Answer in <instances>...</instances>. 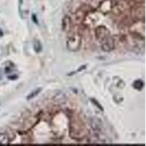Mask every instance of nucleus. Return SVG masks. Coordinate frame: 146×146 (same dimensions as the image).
Returning <instances> with one entry per match:
<instances>
[{"label":"nucleus","mask_w":146,"mask_h":146,"mask_svg":"<svg viewBox=\"0 0 146 146\" xmlns=\"http://www.w3.org/2000/svg\"><path fill=\"white\" fill-rule=\"evenodd\" d=\"M81 44V38L80 36L78 35H74L69 37L66 41V47L70 50L75 51L78 50Z\"/></svg>","instance_id":"1"},{"label":"nucleus","mask_w":146,"mask_h":146,"mask_svg":"<svg viewBox=\"0 0 146 146\" xmlns=\"http://www.w3.org/2000/svg\"><path fill=\"white\" fill-rule=\"evenodd\" d=\"M110 35L109 30L106 28V27L101 26L99 27L98 28H96V37L100 41L102 42L103 40H105V39L108 38Z\"/></svg>","instance_id":"2"},{"label":"nucleus","mask_w":146,"mask_h":146,"mask_svg":"<svg viewBox=\"0 0 146 146\" xmlns=\"http://www.w3.org/2000/svg\"><path fill=\"white\" fill-rule=\"evenodd\" d=\"M103 41H104V42L102 45V49L104 51H110V50L114 49L115 42L113 38H110L108 36V38H106Z\"/></svg>","instance_id":"3"},{"label":"nucleus","mask_w":146,"mask_h":146,"mask_svg":"<svg viewBox=\"0 0 146 146\" xmlns=\"http://www.w3.org/2000/svg\"><path fill=\"white\" fill-rule=\"evenodd\" d=\"M70 24V19L68 16H65L62 21V28L64 31H66Z\"/></svg>","instance_id":"4"},{"label":"nucleus","mask_w":146,"mask_h":146,"mask_svg":"<svg viewBox=\"0 0 146 146\" xmlns=\"http://www.w3.org/2000/svg\"><path fill=\"white\" fill-rule=\"evenodd\" d=\"M41 88H37V89H36L35 91H34L32 94H30L27 96V100H31V99L34 98L35 96H37V95L39 94V93L41 91Z\"/></svg>","instance_id":"5"},{"label":"nucleus","mask_w":146,"mask_h":146,"mask_svg":"<svg viewBox=\"0 0 146 146\" xmlns=\"http://www.w3.org/2000/svg\"><path fill=\"white\" fill-rule=\"evenodd\" d=\"M143 87V83L141 80H136L134 83V88L137 90H141Z\"/></svg>","instance_id":"6"},{"label":"nucleus","mask_w":146,"mask_h":146,"mask_svg":"<svg viewBox=\"0 0 146 146\" xmlns=\"http://www.w3.org/2000/svg\"><path fill=\"white\" fill-rule=\"evenodd\" d=\"M35 49L36 52H40L42 50V45L40 42L38 40H36L35 42Z\"/></svg>","instance_id":"7"},{"label":"nucleus","mask_w":146,"mask_h":146,"mask_svg":"<svg viewBox=\"0 0 146 146\" xmlns=\"http://www.w3.org/2000/svg\"><path fill=\"white\" fill-rule=\"evenodd\" d=\"M91 101L93 102V103H94V104H95V105H96V106L98 107V108H99V109H100V110H103V108H102V107L101 105H100V104H99V103L97 102L96 101V100H93V99H92V100H91Z\"/></svg>","instance_id":"8"},{"label":"nucleus","mask_w":146,"mask_h":146,"mask_svg":"<svg viewBox=\"0 0 146 146\" xmlns=\"http://www.w3.org/2000/svg\"><path fill=\"white\" fill-rule=\"evenodd\" d=\"M32 19H33V21L35 22V23H37V20H36V16H35V14H33V15H32Z\"/></svg>","instance_id":"9"},{"label":"nucleus","mask_w":146,"mask_h":146,"mask_svg":"<svg viewBox=\"0 0 146 146\" xmlns=\"http://www.w3.org/2000/svg\"><path fill=\"white\" fill-rule=\"evenodd\" d=\"M19 2H20V4H22V2H23V0H19Z\"/></svg>","instance_id":"10"}]
</instances>
